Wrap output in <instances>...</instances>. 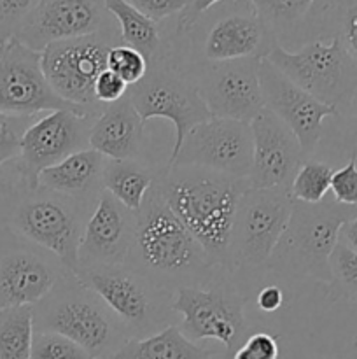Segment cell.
<instances>
[{"label":"cell","instance_id":"obj_31","mask_svg":"<svg viewBox=\"0 0 357 359\" xmlns=\"http://www.w3.org/2000/svg\"><path fill=\"white\" fill-rule=\"evenodd\" d=\"M329 272L335 294L357 304V252L338 242L329 256Z\"/></svg>","mask_w":357,"mask_h":359},{"label":"cell","instance_id":"obj_26","mask_svg":"<svg viewBox=\"0 0 357 359\" xmlns=\"http://www.w3.org/2000/svg\"><path fill=\"white\" fill-rule=\"evenodd\" d=\"M105 7L118 23L122 44L139 51L146 58L147 65L167 51L168 42L161 35L158 25L136 11L130 0H108Z\"/></svg>","mask_w":357,"mask_h":359},{"label":"cell","instance_id":"obj_3","mask_svg":"<svg viewBox=\"0 0 357 359\" xmlns=\"http://www.w3.org/2000/svg\"><path fill=\"white\" fill-rule=\"evenodd\" d=\"M93 209L49 189L30 188L0 172V228L52 252L69 272L79 266V245Z\"/></svg>","mask_w":357,"mask_h":359},{"label":"cell","instance_id":"obj_9","mask_svg":"<svg viewBox=\"0 0 357 359\" xmlns=\"http://www.w3.org/2000/svg\"><path fill=\"white\" fill-rule=\"evenodd\" d=\"M126 97L139 112L144 125L154 118L172 121L175 128V142L170 158L181 149L182 140L189 130L212 118L191 77L172 56L170 48L160 58L149 63L144 79L130 86Z\"/></svg>","mask_w":357,"mask_h":359},{"label":"cell","instance_id":"obj_6","mask_svg":"<svg viewBox=\"0 0 357 359\" xmlns=\"http://www.w3.org/2000/svg\"><path fill=\"white\" fill-rule=\"evenodd\" d=\"M76 277L107 305L130 339H147L175 325L174 293L132 266H86L77 269Z\"/></svg>","mask_w":357,"mask_h":359},{"label":"cell","instance_id":"obj_4","mask_svg":"<svg viewBox=\"0 0 357 359\" xmlns=\"http://www.w3.org/2000/svg\"><path fill=\"white\" fill-rule=\"evenodd\" d=\"M34 311V332H52L83 347L91 359H112L130 340L107 305L69 272Z\"/></svg>","mask_w":357,"mask_h":359},{"label":"cell","instance_id":"obj_15","mask_svg":"<svg viewBox=\"0 0 357 359\" xmlns=\"http://www.w3.org/2000/svg\"><path fill=\"white\" fill-rule=\"evenodd\" d=\"M66 273L52 252L0 228V311L38 304Z\"/></svg>","mask_w":357,"mask_h":359},{"label":"cell","instance_id":"obj_13","mask_svg":"<svg viewBox=\"0 0 357 359\" xmlns=\"http://www.w3.org/2000/svg\"><path fill=\"white\" fill-rule=\"evenodd\" d=\"M98 116L74 111H55L37 118L21 140L18 160L4 170L30 188L38 186V175L79 151L90 149V133Z\"/></svg>","mask_w":357,"mask_h":359},{"label":"cell","instance_id":"obj_41","mask_svg":"<svg viewBox=\"0 0 357 359\" xmlns=\"http://www.w3.org/2000/svg\"><path fill=\"white\" fill-rule=\"evenodd\" d=\"M284 302V293L276 284H270V286H265L258 294V307L261 309L266 314H272V312H276L280 307H282Z\"/></svg>","mask_w":357,"mask_h":359},{"label":"cell","instance_id":"obj_29","mask_svg":"<svg viewBox=\"0 0 357 359\" xmlns=\"http://www.w3.org/2000/svg\"><path fill=\"white\" fill-rule=\"evenodd\" d=\"M258 16L265 21L266 27L270 28L276 41L280 42V37L286 32L300 30L304 25V21L310 18L314 11L315 2L310 0H287V2H252Z\"/></svg>","mask_w":357,"mask_h":359},{"label":"cell","instance_id":"obj_33","mask_svg":"<svg viewBox=\"0 0 357 359\" xmlns=\"http://www.w3.org/2000/svg\"><path fill=\"white\" fill-rule=\"evenodd\" d=\"M30 359H91V356L59 333L34 332Z\"/></svg>","mask_w":357,"mask_h":359},{"label":"cell","instance_id":"obj_40","mask_svg":"<svg viewBox=\"0 0 357 359\" xmlns=\"http://www.w3.org/2000/svg\"><path fill=\"white\" fill-rule=\"evenodd\" d=\"M130 2L156 25L167 18L175 16L186 4L184 0H130Z\"/></svg>","mask_w":357,"mask_h":359},{"label":"cell","instance_id":"obj_7","mask_svg":"<svg viewBox=\"0 0 357 359\" xmlns=\"http://www.w3.org/2000/svg\"><path fill=\"white\" fill-rule=\"evenodd\" d=\"M119 44V27L112 18L97 34L48 46L41 53L42 74L62 100L102 114L107 105L94 98V83L107 70L108 51Z\"/></svg>","mask_w":357,"mask_h":359},{"label":"cell","instance_id":"obj_43","mask_svg":"<svg viewBox=\"0 0 357 359\" xmlns=\"http://www.w3.org/2000/svg\"><path fill=\"white\" fill-rule=\"evenodd\" d=\"M2 46H4V42H2V41H0V48H2Z\"/></svg>","mask_w":357,"mask_h":359},{"label":"cell","instance_id":"obj_17","mask_svg":"<svg viewBox=\"0 0 357 359\" xmlns=\"http://www.w3.org/2000/svg\"><path fill=\"white\" fill-rule=\"evenodd\" d=\"M217 9L219 18L209 23L202 44L186 63L262 60L279 42L252 2H217Z\"/></svg>","mask_w":357,"mask_h":359},{"label":"cell","instance_id":"obj_5","mask_svg":"<svg viewBox=\"0 0 357 359\" xmlns=\"http://www.w3.org/2000/svg\"><path fill=\"white\" fill-rule=\"evenodd\" d=\"M356 214L357 207L340 205L332 196H326L318 203L293 200L290 219L266 270L275 276L312 277L331 284L329 256L338 244L342 226Z\"/></svg>","mask_w":357,"mask_h":359},{"label":"cell","instance_id":"obj_32","mask_svg":"<svg viewBox=\"0 0 357 359\" xmlns=\"http://www.w3.org/2000/svg\"><path fill=\"white\" fill-rule=\"evenodd\" d=\"M38 116H10L0 112V172L18 160L21 140Z\"/></svg>","mask_w":357,"mask_h":359},{"label":"cell","instance_id":"obj_38","mask_svg":"<svg viewBox=\"0 0 357 359\" xmlns=\"http://www.w3.org/2000/svg\"><path fill=\"white\" fill-rule=\"evenodd\" d=\"M336 118L340 119V135H342L343 149L349 153V156L357 154V90Z\"/></svg>","mask_w":357,"mask_h":359},{"label":"cell","instance_id":"obj_14","mask_svg":"<svg viewBox=\"0 0 357 359\" xmlns=\"http://www.w3.org/2000/svg\"><path fill=\"white\" fill-rule=\"evenodd\" d=\"M254 140L248 123L210 118L189 130L167 167H200L233 179H248Z\"/></svg>","mask_w":357,"mask_h":359},{"label":"cell","instance_id":"obj_22","mask_svg":"<svg viewBox=\"0 0 357 359\" xmlns=\"http://www.w3.org/2000/svg\"><path fill=\"white\" fill-rule=\"evenodd\" d=\"M144 147V121L128 97L107 105L90 133V149L107 160H139Z\"/></svg>","mask_w":357,"mask_h":359},{"label":"cell","instance_id":"obj_25","mask_svg":"<svg viewBox=\"0 0 357 359\" xmlns=\"http://www.w3.org/2000/svg\"><path fill=\"white\" fill-rule=\"evenodd\" d=\"M112 359H226V356L217 349L189 342L178 325H174L147 339H130Z\"/></svg>","mask_w":357,"mask_h":359},{"label":"cell","instance_id":"obj_8","mask_svg":"<svg viewBox=\"0 0 357 359\" xmlns=\"http://www.w3.org/2000/svg\"><path fill=\"white\" fill-rule=\"evenodd\" d=\"M266 60L301 90L338 112L357 90V62L338 37H315L298 51H287L276 42Z\"/></svg>","mask_w":357,"mask_h":359},{"label":"cell","instance_id":"obj_2","mask_svg":"<svg viewBox=\"0 0 357 359\" xmlns=\"http://www.w3.org/2000/svg\"><path fill=\"white\" fill-rule=\"evenodd\" d=\"M158 186L210 263L227 272L231 228L238 200L251 188L248 179H233L200 167H164Z\"/></svg>","mask_w":357,"mask_h":359},{"label":"cell","instance_id":"obj_28","mask_svg":"<svg viewBox=\"0 0 357 359\" xmlns=\"http://www.w3.org/2000/svg\"><path fill=\"white\" fill-rule=\"evenodd\" d=\"M321 37H338L343 48L357 62V2H321Z\"/></svg>","mask_w":357,"mask_h":359},{"label":"cell","instance_id":"obj_11","mask_svg":"<svg viewBox=\"0 0 357 359\" xmlns=\"http://www.w3.org/2000/svg\"><path fill=\"white\" fill-rule=\"evenodd\" d=\"M244 305L245 298L223 276H217L205 287L175 291L172 311L182 316L178 330L189 342L216 340L223 344L224 356L230 359L251 335Z\"/></svg>","mask_w":357,"mask_h":359},{"label":"cell","instance_id":"obj_20","mask_svg":"<svg viewBox=\"0 0 357 359\" xmlns=\"http://www.w3.org/2000/svg\"><path fill=\"white\" fill-rule=\"evenodd\" d=\"M254 153L248 175L251 188L287 189L303 165V151L296 135L270 111H262L251 123Z\"/></svg>","mask_w":357,"mask_h":359},{"label":"cell","instance_id":"obj_42","mask_svg":"<svg viewBox=\"0 0 357 359\" xmlns=\"http://www.w3.org/2000/svg\"><path fill=\"white\" fill-rule=\"evenodd\" d=\"M338 242L340 244L346 245L350 251L357 252V214L352 219H349L343 224L338 235Z\"/></svg>","mask_w":357,"mask_h":359},{"label":"cell","instance_id":"obj_37","mask_svg":"<svg viewBox=\"0 0 357 359\" xmlns=\"http://www.w3.org/2000/svg\"><path fill=\"white\" fill-rule=\"evenodd\" d=\"M34 6L35 2H0V41L4 44L16 39L24 18Z\"/></svg>","mask_w":357,"mask_h":359},{"label":"cell","instance_id":"obj_34","mask_svg":"<svg viewBox=\"0 0 357 359\" xmlns=\"http://www.w3.org/2000/svg\"><path fill=\"white\" fill-rule=\"evenodd\" d=\"M147 69H149V65H147L146 58L130 46L119 44L108 51L107 70L115 74L128 86L140 83L147 74Z\"/></svg>","mask_w":357,"mask_h":359},{"label":"cell","instance_id":"obj_19","mask_svg":"<svg viewBox=\"0 0 357 359\" xmlns=\"http://www.w3.org/2000/svg\"><path fill=\"white\" fill-rule=\"evenodd\" d=\"M112 21L105 2L91 0H55L35 2L24 18L16 41L31 51L42 53L48 46L100 32Z\"/></svg>","mask_w":357,"mask_h":359},{"label":"cell","instance_id":"obj_23","mask_svg":"<svg viewBox=\"0 0 357 359\" xmlns=\"http://www.w3.org/2000/svg\"><path fill=\"white\" fill-rule=\"evenodd\" d=\"M107 158L93 149H84L59 161L38 175V186L49 191L79 200L90 209H94L98 196L104 191V175Z\"/></svg>","mask_w":357,"mask_h":359},{"label":"cell","instance_id":"obj_12","mask_svg":"<svg viewBox=\"0 0 357 359\" xmlns=\"http://www.w3.org/2000/svg\"><path fill=\"white\" fill-rule=\"evenodd\" d=\"M261 58L230 62H192L182 65L212 118L251 125L262 111L259 86Z\"/></svg>","mask_w":357,"mask_h":359},{"label":"cell","instance_id":"obj_21","mask_svg":"<svg viewBox=\"0 0 357 359\" xmlns=\"http://www.w3.org/2000/svg\"><path fill=\"white\" fill-rule=\"evenodd\" d=\"M136 228V212L126 209L104 191L84 226L79 245V266L125 265Z\"/></svg>","mask_w":357,"mask_h":359},{"label":"cell","instance_id":"obj_24","mask_svg":"<svg viewBox=\"0 0 357 359\" xmlns=\"http://www.w3.org/2000/svg\"><path fill=\"white\" fill-rule=\"evenodd\" d=\"M161 170L139 160L105 161L102 186L126 209L139 212L149 189L156 184Z\"/></svg>","mask_w":357,"mask_h":359},{"label":"cell","instance_id":"obj_18","mask_svg":"<svg viewBox=\"0 0 357 359\" xmlns=\"http://www.w3.org/2000/svg\"><path fill=\"white\" fill-rule=\"evenodd\" d=\"M259 86L266 111L275 114L296 135L304 158L312 156L324 135V121L336 118L338 109L301 90L266 58L259 63Z\"/></svg>","mask_w":357,"mask_h":359},{"label":"cell","instance_id":"obj_35","mask_svg":"<svg viewBox=\"0 0 357 359\" xmlns=\"http://www.w3.org/2000/svg\"><path fill=\"white\" fill-rule=\"evenodd\" d=\"M331 196L340 205L357 207V154H350L349 161L332 172Z\"/></svg>","mask_w":357,"mask_h":359},{"label":"cell","instance_id":"obj_10","mask_svg":"<svg viewBox=\"0 0 357 359\" xmlns=\"http://www.w3.org/2000/svg\"><path fill=\"white\" fill-rule=\"evenodd\" d=\"M293 210L287 189L248 188L240 196L227 249V272L266 269Z\"/></svg>","mask_w":357,"mask_h":359},{"label":"cell","instance_id":"obj_36","mask_svg":"<svg viewBox=\"0 0 357 359\" xmlns=\"http://www.w3.org/2000/svg\"><path fill=\"white\" fill-rule=\"evenodd\" d=\"M280 347L275 335L258 332L251 333L230 359H279Z\"/></svg>","mask_w":357,"mask_h":359},{"label":"cell","instance_id":"obj_27","mask_svg":"<svg viewBox=\"0 0 357 359\" xmlns=\"http://www.w3.org/2000/svg\"><path fill=\"white\" fill-rule=\"evenodd\" d=\"M34 340L31 305L0 311V359H30Z\"/></svg>","mask_w":357,"mask_h":359},{"label":"cell","instance_id":"obj_1","mask_svg":"<svg viewBox=\"0 0 357 359\" xmlns=\"http://www.w3.org/2000/svg\"><path fill=\"white\" fill-rule=\"evenodd\" d=\"M125 265L174 294L182 287L209 286L219 270L167 205L158 181L136 212L135 237Z\"/></svg>","mask_w":357,"mask_h":359},{"label":"cell","instance_id":"obj_16","mask_svg":"<svg viewBox=\"0 0 357 359\" xmlns=\"http://www.w3.org/2000/svg\"><path fill=\"white\" fill-rule=\"evenodd\" d=\"M55 111L100 116L62 100L51 90L42 74L41 53L31 51L16 39L6 42L0 48V112L37 116Z\"/></svg>","mask_w":357,"mask_h":359},{"label":"cell","instance_id":"obj_30","mask_svg":"<svg viewBox=\"0 0 357 359\" xmlns=\"http://www.w3.org/2000/svg\"><path fill=\"white\" fill-rule=\"evenodd\" d=\"M335 168L321 160H304L290 182L289 195L303 203H318L331 191Z\"/></svg>","mask_w":357,"mask_h":359},{"label":"cell","instance_id":"obj_39","mask_svg":"<svg viewBox=\"0 0 357 359\" xmlns=\"http://www.w3.org/2000/svg\"><path fill=\"white\" fill-rule=\"evenodd\" d=\"M128 84L119 79L115 74H112L111 70H105L98 76L97 83H94V98H97L98 104L111 105L125 98L128 93Z\"/></svg>","mask_w":357,"mask_h":359}]
</instances>
